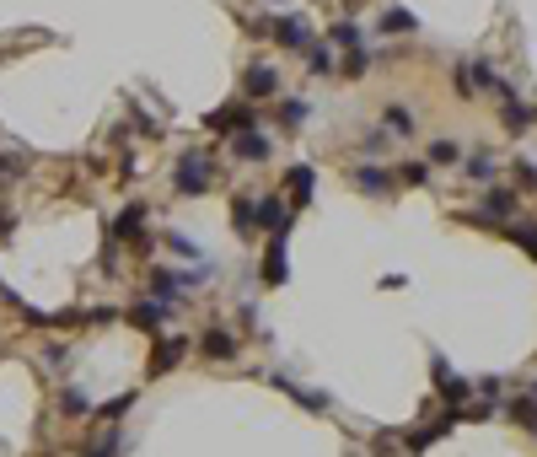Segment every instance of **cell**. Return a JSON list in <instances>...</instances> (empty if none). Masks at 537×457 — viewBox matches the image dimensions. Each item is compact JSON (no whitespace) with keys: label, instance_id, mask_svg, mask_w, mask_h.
Segmentation results:
<instances>
[{"label":"cell","instance_id":"1","mask_svg":"<svg viewBox=\"0 0 537 457\" xmlns=\"http://www.w3.org/2000/svg\"><path fill=\"white\" fill-rule=\"evenodd\" d=\"M172 183H178V194H183V199H199V194L215 183V162H210V151H183V156H178Z\"/></svg>","mask_w":537,"mask_h":457},{"label":"cell","instance_id":"2","mask_svg":"<svg viewBox=\"0 0 537 457\" xmlns=\"http://www.w3.org/2000/svg\"><path fill=\"white\" fill-rule=\"evenodd\" d=\"M253 124H258L253 102H226V108L204 113V129H215V135H237V129H253Z\"/></svg>","mask_w":537,"mask_h":457},{"label":"cell","instance_id":"3","mask_svg":"<svg viewBox=\"0 0 537 457\" xmlns=\"http://www.w3.org/2000/svg\"><path fill=\"white\" fill-rule=\"evenodd\" d=\"M290 221H296L290 199H280V194H258V199H253V226H264V232H290Z\"/></svg>","mask_w":537,"mask_h":457},{"label":"cell","instance_id":"4","mask_svg":"<svg viewBox=\"0 0 537 457\" xmlns=\"http://www.w3.org/2000/svg\"><path fill=\"white\" fill-rule=\"evenodd\" d=\"M269 38H274L280 48L301 54V48L312 43V22H307V16H274V22H269Z\"/></svg>","mask_w":537,"mask_h":457},{"label":"cell","instance_id":"5","mask_svg":"<svg viewBox=\"0 0 537 457\" xmlns=\"http://www.w3.org/2000/svg\"><path fill=\"white\" fill-rule=\"evenodd\" d=\"M285 237L290 232H269V248H264V286H285L290 280V264H285Z\"/></svg>","mask_w":537,"mask_h":457},{"label":"cell","instance_id":"6","mask_svg":"<svg viewBox=\"0 0 537 457\" xmlns=\"http://www.w3.org/2000/svg\"><path fill=\"white\" fill-rule=\"evenodd\" d=\"M430 372H436V388L446 393V404H463V399L473 393V382H468V377H457V372H452V361H446L441 350L430 356Z\"/></svg>","mask_w":537,"mask_h":457},{"label":"cell","instance_id":"7","mask_svg":"<svg viewBox=\"0 0 537 457\" xmlns=\"http://www.w3.org/2000/svg\"><path fill=\"white\" fill-rule=\"evenodd\" d=\"M231 151L242 156V162H269V135L253 124V129H237L231 135Z\"/></svg>","mask_w":537,"mask_h":457},{"label":"cell","instance_id":"8","mask_svg":"<svg viewBox=\"0 0 537 457\" xmlns=\"http://www.w3.org/2000/svg\"><path fill=\"white\" fill-rule=\"evenodd\" d=\"M516 205H522V194H516V189H495V183L484 189V215H489L495 226H500V221H511V215H516Z\"/></svg>","mask_w":537,"mask_h":457},{"label":"cell","instance_id":"9","mask_svg":"<svg viewBox=\"0 0 537 457\" xmlns=\"http://www.w3.org/2000/svg\"><path fill=\"white\" fill-rule=\"evenodd\" d=\"M285 189H290V210H307V205H312V189H317V172H312V167H290V172H285Z\"/></svg>","mask_w":537,"mask_h":457},{"label":"cell","instance_id":"10","mask_svg":"<svg viewBox=\"0 0 537 457\" xmlns=\"http://www.w3.org/2000/svg\"><path fill=\"white\" fill-rule=\"evenodd\" d=\"M350 178H355V189H366L371 199H387V194H393V172H382V167H371V162L355 167Z\"/></svg>","mask_w":537,"mask_h":457},{"label":"cell","instance_id":"11","mask_svg":"<svg viewBox=\"0 0 537 457\" xmlns=\"http://www.w3.org/2000/svg\"><path fill=\"white\" fill-rule=\"evenodd\" d=\"M124 318H129V323H134L140 334H161V318H167V302H156V296H151V302H140V307H129Z\"/></svg>","mask_w":537,"mask_h":457},{"label":"cell","instance_id":"12","mask_svg":"<svg viewBox=\"0 0 537 457\" xmlns=\"http://www.w3.org/2000/svg\"><path fill=\"white\" fill-rule=\"evenodd\" d=\"M183 356H188V339H183V334H178V339H161V345H156V356H151V377H167Z\"/></svg>","mask_w":537,"mask_h":457},{"label":"cell","instance_id":"13","mask_svg":"<svg viewBox=\"0 0 537 457\" xmlns=\"http://www.w3.org/2000/svg\"><path fill=\"white\" fill-rule=\"evenodd\" d=\"M199 356H210V361H231V356H237V339H231V329H221V323H215V329L199 339Z\"/></svg>","mask_w":537,"mask_h":457},{"label":"cell","instance_id":"14","mask_svg":"<svg viewBox=\"0 0 537 457\" xmlns=\"http://www.w3.org/2000/svg\"><path fill=\"white\" fill-rule=\"evenodd\" d=\"M280 92V70L274 65H247V97H274Z\"/></svg>","mask_w":537,"mask_h":457},{"label":"cell","instance_id":"15","mask_svg":"<svg viewBox=\"0 0 537 457\" xmlns=\"http://www.w3.org/2000/svg\"><path fill=\"white\" fill-rule=\"evenodd\" d=\"M140 226H145V205H129V210L113 221V242H140Z\"/></svg>","mask_w":537,"mask_h":457},{"label":"cell","instance_id":"16","mask_svg":"<svg viewBox=\"0 0 537 457\" xmlns=\"http://www.w3.org/2000/svg\"><path fill=\"white\" fill-rule=\"evenodd\" d=\"M269 382H274V388H280V393H290V399H296V404H307V409H323V404H328V399H323V393H307V388H296V382H290V377H285V372H269Z\"/></svg>","mask_w":537,"mask_h":457},{"label":"cell","instance_id":"17","mask_svg":"<svg viewBox=\"0 0 537 457\" xmlns=\"http://www.w3.org/2000/svg\"><path fill=\"white\" fill-rule=\"evenodd\" d=\"M328 48H360V22H350V16L333 22L328 27Z\"/></svg>","mask_w":537,"mask_h":457},{"label":"cell","instance_id":"18","mask_svg":"<svg viewBox=\"0 0 537 457\" xmlns=\"http://www.w3.org/2000/svg\"><path fill=\"white\" fill-rule=\"evenodd\" d=\"M307 65H312V75H339V59L328 43H307Z\"/></svg>","mask_w":537,"mask_h":457},{"label":"cell","instance_id":"19","mask_svg":"<svg viewBox=\"0 0 537 457\" xmlns=\"http://www.w3.org/2000/svg\"><path fill=\"white\" fill-rule=\"evenodd\" d=\"M500 119H506L511 135H522V129H533V124H537V113H533V108H522L516 97H506V113H500Z\"/></svg>","mask_w":537,"mask_h":457},{"label":"cell","instance_id":"20","mask_svg":"<svg viewBox=\"0 0 537 457\" xmlns=\"http://www.w3.org/2000/svg\"><path fill=\"white\" fill-rule=\"evenodd\" d=\"M420 27V16L414 11H403V5H393L387 16H382V32H393V38H403V32H414Z\"/></svg>","mask_w":537,"mask_h":457},{"label":"cell","instance_id":"21","mask_svg":"<svg viewBox=\"0 0 537 457\" xmlns=\"http://www.w3.org/2000/svg\"><path fill=\"white\" fill-rule=\"evenodd\" d=\"M307 113H312V108H307V97H285V102H280V129H301V124H307Z\"/></svg>","mask_w":537,"mask_h":457},{"label":"cell","instance_id":"22","mask_svg":"<svg viewBox=\"0 0 537 457\" xmlns=\"http://www.w3.org/2000/svg\"><path fill=\"white\" fill-rule=\"evenodd\" d=\"M495 172H500L495 151H473V162H468V178H473V183H495Z\"/></svg>","mask_w":537,"mask_h":457},{"label":"cell","instance_id":"23","mask_svg":"<svg viewBox=\"0 0 537 457\" xmlns=\"http://www.w3.org/2000/svg\"><path fill=\"white\" fill-rule=\"evenodd\" d=\"M253 199H258V194H237V199H231V226H237V232H253Z\"/></svg>","mask_w":537,"mask_h":457},{"label":"cell","instance_id":"24","mask_svg":"<svg viewBox=\"0 0 537 457\" xmlns=\"http://www.w3.org/2000/svg\"><path fill=\"white\" fill-rule=\"evenodd\" d=\"M366 70H371V54H366V48H350L344 65H339V75H350V81H360Z\"/></svg>","mask_w":537,"mask_h":457},{"label":"cell","instance_id":"25","mask_svg":"<svg viewBox=\"0 0 537 457\" xmlns=\"http://www.w3.org/2000/svg\"><path fill=\"white\" fill-rule=\"evenodd\" d=\"M382 113H387V129H393V135H414V113H409L403 102H393V108H382Z\"/></svg>","mask_w":537,"mask_h":457},{"label":"cell","instance_id":"26","mask_svg":"<svg viewBox=\"0 0 537 457\" xmlns=\"http://www.w3.org/2000/svg\"><path fill=\"white\" fill-rule=\"evenodd\" d=\"M511 420H516V426H522V431H537V399H533V393H527V399H516V404H511Z\"/></svg>","mask_w":537,"mask_h":457},{"label":"cell","instance_id":"27","mask_svg":"<svg viewBox=\"0 0 537 457\" xmlns=\"http://www.w3.org/2000/svg\"><path fill=\"white\" fill-rule=\"evenodd\" d=\"M430 162H436V167H452V162H463V145H457V140H436V145H430Z\"/></svg>","mask_w":537,"mask_h":457},{"label":"cell","instance_id":"28","mask_svg":"<svg viewBox=\"0 0 537 457\" xmlns=\"http://www.w3.org/2000/svg\"><path fill=\"white\" fill-rule=\"evenodd\" d=\"M500 226L522 242V253H527V259H537V226H516V221H500Z\"/></svg>","mask_w":537,"mask_h":457},{"label":"cell","instance_id":"29","mask_svg":"<svg viewBox=\"0 0 537 457\" xmlns=\"http://www.w3.org/2000/svg\"><path fill=\"white\" fill-rule=\"evenodd\" d=\"M398 178H403V183H425V178H430V162H403Z\"/></svg>","mask_w":537,"mask_h":457},{"label":"cell","instance_id":"30","mask_svg":"<svg viewBox=\"0 0 537 457\" xmlns=\"http://www.w3.org/2000/svg\"><path fill=\"white\" fill-rule=\"evenodd\" d=\"M167 242H172V253H178V259H199V242H194V237H183V232H172Z\"/></svg>","mask_w":537,"mask_h":457},{"label":"cell","instance_id":"31","mask_svg":"<svg viewBox=\"0 0 537 457\" xmlns=\"http://www.w3.org/2000/svg\"><path fill=\"white\" fill-rule=\"evenodd\" d=\"M59 409H65V415H91V404H86V393H75V388H70V393L59 399Z\"/></svg>","mask_w":537,"mask_h":457},{"label":"cell","instance_id":"32","mask_svg":"<svg viewBox=\"0 0 537 457\" xmlns=\"http://www.w3.org/2000/svg\"><path fill=\"white\" fill-rule=\"evenodd\" d=\"M16 172H22V156H5V151H0V194L11 189V178H16Z\"/></svg>","mask_w":537,"mask_h":457},{"label":"cell","instance_id":"33","mask_svg":"<svg viewBox=\"0 0 537 457\" xmlns=\"http://www.w3.org/2000/svg\"><path fill=\"white\" fill-rule=\"evenodd\" d=\"M129 404H134V393H118V399H113V404H102L97 415H102V420H118V415H124Z\"/></svg>","mask_w":537,"mask_h":457},{"label":"cell","instance_id":"34","mask_svg":"<svg viewBox=\"0 0 537 457\" xmlns=\"http://www.w3.org/2000/svg\"><path fill=\"white\" fill-rule=\"evenodd\" d=\"M86 457H118V436H108V442H97Z\"/></svg>","mask_w":537,"mask_h":457},{"label":"cell","instance_id":"35","mask_svg":"<svg viewBox=\"0 0 537 457\" xmlns=\"http://www.w3.org/2000/svg\"><path fill=\"white\" fill-rule=\"evenodd\" d=\"M522 183H527V189H537V162H522Z\"/></svg>","mask_w":537,"mask_h":457},{"label":"cell","instance_id":"36","mask_svg":"<svg viewBox=\"0 0 537 457\" xmlns=\"http://www.w3.org/2000/svg\"><path fill=\"white\" fill-rule=\"evenodd\" d=\"M5 232H11V215H5V210H0V237H5Z\"/></svg>","mask_w":537,"mask_h":457}]
</instances>
